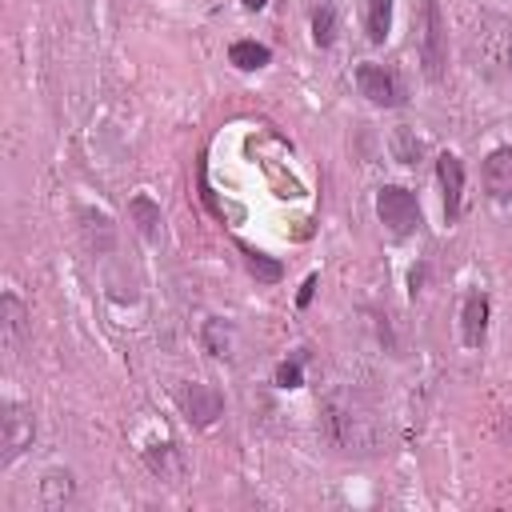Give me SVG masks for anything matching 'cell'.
<instances>
[{"label": "cell", "instance_id": "cell-1", "mask_svg": "<svg viewBox=\"0 0 512 512\" xmlns=\"http://www.w3.org/2000/svg\"><path fill=\"white\" fill-rule=\"evenodd\" d=\"M464 60L480 80L508 84L512 80V20L496 8H480L464 36Z\"/></svg>", "mask_w": 512, "mask_h": 512}, {"label": "cell", "instance_id": "cell-2", "mask_svg": "<svg viewBox=\"0 0 512 512\" xmlns=\"http://www.w3.org/2000/svg\"><path fill=\"white\" fill-rule=\"evenodd\" d=\"M416 44H420V68L432 84L444 80L448 64V32H444V12L440 0H420L416 4Z\"/></svg>", "mask_w": 512, "mask_h": 512}, {"label": "cell", "instance_id": "cell-3", "mask_svg": "<svg viewBox=\"0 0 512 512\" xmlns=\"http://www.w3.org/2000/svg\"><path fill=\"white\" fill-rule=\"evenodd\" d=\"M324 432L336 448L352 452V448H364L372 444V432H368V416H360L356 400L352 396H328L324 400Z\"/></svg>", "mask_w": 512, "mask_h": 512}, {"label": "cell", "instance_id": "cell-4", "mask_svg": "<svg viewBox=\"0 0 512 512\" xmlns=\"http://www.w3.org/2000/svg\"><path fill=\"white\" fill-rule=\"evenodd\" d=\"M376 216H380V224H384L392 236H412V232H420V224H424L420 200H416L408 188H400V184H384V188L376 192Z\"/></svg>", "mask_w": 512, "mask_h": 512}, {"label": "cell", "instance_id": "cell-5", "mask_svg": "<svg viewBox=\"0 0 512 512\" xmlns=\"http://www.w3.org/2000/svg\"><path fill=\"white\" fill-rule=\"evenodd\" d=\"M36 440V416L28 404L20 400H4L0 404V464L8 468L20 452H28Z\"/></svg>", "mask_w": 512, "mask_h": 512}, {"label": "cell", "instance_id": "cell-6", "mask_svg": "<svg viewBox=\"0 0 512 512\" xmlns=\"http://www.w3.org/2000/svg\"><path fill=\"white\" fill-rule=\"evenodd\" d=\"M176 404H180V412H184V420L192 428H212L224 416V396L212 384H200V380L180 384L176 388Z\"/></svg>", "mask_w": 512, "mask_h": 512}, {"label": "cell", "instance_id": "cell-7", "mask_svg": "<svg viewBox=\"0 0 512 512\" xmlns=\"http://www.w3.org/2000/svg\"><path fill=\"white\" fill-rule=\"evenodd\" d=\"M356 88L360 96H368V104L376 108H396L404 104V84L392 68L384 64H356Z\"/></svg>", "mask_w": 512, "mask_h": 512}, {"label": "cell", "instance_id": "cell-8", "mask_svg": "<svg viewBox=\"0 0 512 512\" xmlns=\"http://www.w3.org/2000/svg\"><path fill=\"white\" fill-rule=\"evenodd\" d=\"M480 184L484 192L496 200V204H508L512 200V144L504 148H492L480 164Z\"/></svg>", "mask_w": 512, "mask_h": 512}, {"label": "cell", "instance_id": "cell-9", "mask_svg": "<svg viewBox=\"0 0 512 512\" xmlns=\"http://www.w3.org/2000/svg\"><path fill=\"white\" fill-rule=\"evenodd\" d=\"M436 180L444 192V220H456L460 200H464V160L456 152H440L436 156Z\"/></svg>", "mask_w": 512, "mask_h": 512}, {"label": "cell", "instance_id": "cell-10", "mask_svg": "<svg viewBox=\"0 0 512 512\" xmlns=\"http://www.w3.org/2000/svg\"><path fill=\"white\" fill-rule=\"evenodd\" d=\"M488 312H492L488 296L480 288H472L464 296V304H460V340L468 348H480L484 344V336H488Z\"/></svg>", "mask_w": 512, "mask_h": 512}, {"label": "cell", "instance_id": "cell-11", "mask_svg": "<svg viewBox=\"0 0 512 512\" xmlns=\"http://www.w3.org/2000/svg\"><path fill=\"white\" fill-rule=\"evenodd\" d=\"M0 320H4V348L16 352L20 340H24V332H28V308H24V300L16 292H4L0 296Z\"/></svg>", "mask_w": 512, "mask_h": 512}, {"label": "cell", "instance_id": "cell-12", "mask_svg": "<svg viewBox=\"0 0 512 512\" xmlns=\"http://www.w3.org/2000/svg\"><path fill=\"white\" fill-rule=\"evenodd\" d=\"M144 464L160 476V480H180L184 476V456H180V448L172 444V440H164V444H148L144 448Z\"/></svg>", "mask_w": 512, "mask_h": 512}, {"label": "cell", "instance_id": "cell-13", "mask_svg": "<svg viewBox=\"0 0 512 512\" xmlns=\"http://www.w3.org/2000/svg\"><path fill=\"white\" fill-rule=\"evenodd\" d=\"M128 220L136 224V232L144 240H160V228H164V216H160V204L152 196H132L128 200Z\"/></svg>", "mask_w": 512, "mask_h": 512}, {"label": "cell", "instance_id": "cell-14", "mask_svg": "<svg viewBox=\"0 0 512 512\" xmlns=\"http://www.w3.org/2000/svg\"><path fill=\"white\" fill-rule=\"evenodd\" d=\"M200 340H204V352H208V356H216V360H232V348H236V332H232V324H228V320H220V316L204 320V332H200Z\"/></svg>", "mask_w": 512, "mask_h": 512}, {"label": "cell", "instance_id": "cell-15", "mask_svg": "<svg viewBox=\"0 0 512 512\" xmlns=\"http://www.w3.org/2000/svg\"><path fill=\"white\" fill-rule=\"evenodd\" d=\"M72 472H60V468H52V472H44V480H40V504L44 508H64L68 500H72Z\"/></svg>", "mask_w": 512, "mask_h": 512}, {"label": "cell", "instance_id": "cell-16", "mask_svg": "<svg viewBox=\"0 0 512 512\" xmlns=\"http://www.w3.org/2000/svg\"><path fill=\"white\" fill-rule=\"evenodd\" d=\"M364 32L372 44H384L392 32V0H364Z\"/></svg>", "mask_w": 512, "mask_h": 512}, {"label": "cell", "instance_id": "cell-17", "mask_svg": "<svg viewBox=\"0 0 512 512\" xmlns=\"http://www.w3.org/2000/svg\"><path fill=\"white\" fill-rule=\"evenodd\" d=\"M228 60L240 72H256V68H264L272 60V52H268V44H256V40H232L228 44Z\"/></svg>", "mask_w": 512, "mask_h": 512}, {"label": "cell", "instance_id": "cell-18", "mask_svg": "<svg viewBox=\"0 0 512 512\" xmlns=\"http://www.w3.org/2000/svg\"><path fill=\"white\" fill-rule=\"evenodd\" d=\"M312 44L316 48H332L336 44V8L328 0L316 4V12H312Z\"/></svg>", "mask_w": 512, "mask_h": 512}, {"label": "cell", "instance_id": "cell-19", "mask_svg": "<svg viewBox=\"0 0 512 512\" xmlns=\"http://www.w3.org/2000/svg\"><path fill=\"white\" fill-rule=\"evenodd\" d=\"M392 156H396L400 164H416V160L424 156V140H420L412 128L400 124V128L392 132Z\"/></svg>", "mask_w": 512, "mask_h": 512}, {"label": "cell", "instance_id": "cell-20", "mask_svg": "<svg viewBox=\"0 0 512 512\" xmlns=\"http://www.w3.org/2000/svg\"><path fill=\"white\" fill-rule=\"evenodd\" d=\"M240 252H244V264H248V272H252L260 284H276V280L284 276L280 260H272V256H264V252H256V248H240Z\"/></svg>", "mask_w": 512, "mask_h": 512}, {"label": "cell", "instance_id": "cell-21", "mask_svg": "<svg viewBox=\"0 0 512 512\" xmlns=\"http://www.w3.org/2000/svg\"><path fill=\"white\" fill-rule=\"evenodd\" d=\"M300 364H304V352H300V356H292V360H284V364L276 368V384H280V388H300V384H304Z\"/></svg>", "mask_w": 512, "mask_h": 512}, {"label": "cell", "instance_id": "cell-22", "mask_svg": "<svg viewBox=\"0 0 512 512\" xmlns=\"http://www.w3.org/2000/svg\"><path fill=\"white\" fill-rule=\"evenodd\" d=\"M312 292H316V276H308V280H304V288H300V296H296V304L304 308V304L312 300Z\"/></svg>", "mask_w": 512, "mask_h": 512}, {"label": "cell", "instance_id": "cell-23", "mask_svg": "<svg viewBox=\"0 0 512 512\" xmlns=\"http://www.w3.org/2000/svg\"><path fill=\"white\" fill-rule=\"evenodd\" d=\"M408 284H412V296H416L420 284H424V268H412V272H408Z\"/></svg>", "mask_w": 512, "mask_h": 512}, {"label": "cell", "instance_id": "cell-24", "mask_svg": "<svg viewBox=\"0 0 512 512\" xmlns=\"http://www.w3.org/2000/svg\"><path fill=\"white\" fill-rule=\"evenodd\" d=\"M264 4H268V0H244V8H248V12H260Z\"/></svg>", "mask_w": 512, "mask_h": 512}]
</instances>
